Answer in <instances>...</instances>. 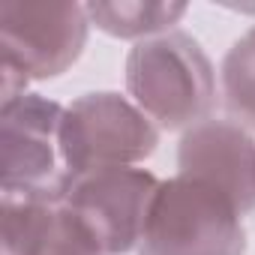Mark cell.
<instances>
[{"label": "cell", "mask_w": 255, "mask_h": 255, "mask_svg": "<svg viewBox=\"0 0 255 255\" xmlns=\"http://www.w3.org/2000/svg\"><path fill=\"white\" fill-rule=\"evenodd\" d=\"M126 90L159 129L186 132L216 105V69L195 36L168 30L129 48Z\"/></svg>", "instance_id": "6da1fadb"}, {"label": "cell", "mask_w": 255, "mask_h": 255, "mask_svg": "<svg viewBox=\"0 0 255 255\" xmlns=\"http://www.w3.org/2000/svg\"><path fill=\"white\" fill-rule=\"evenodd\" d=\"M240 207L216 186L174 174L159 183L135 255H246Z\"/></svg>", "instance_id": "7a4b0ae2"}, {"label": "cell", "mask_w": 255, "mask_h": 255, "mask_svg": "<svg viewBox=\"0 0 255 255\" xmlns=\"http://www.w3.org/2000/svg\"><path fill=\"white\" fill-rule=\"evenodd\" d=\"M90 18L81 3H0V78L3 102L27 93L30 81L63 75L84 51Z\"/></svg>", "instance_id": "3957f363"}, {"label": "cell", "mask_w": 255, "mask_h": 255, "mask_svg": "<svg viewBox=\"0 0 255 255\" xmlns=\"http://www.w3.org/2000/svg\"><path fill=\"white\" fill-rule=\"evenodd\" d=\"M63 105L42 93H21L0 105V198L60 204L69 171L60 147Z\"/></svg>", "instance_id": "277c9868"}, {"label": "cell", "mask_w": 255, "mask_h": 255, "mask_svg": "<svg viewBox=\"0 0 255 255\" xmlns=\"http://www.w3.org/2000/svg\"><path fill=\"white\" fill-rule=\"evenodd\" d=\"M159 126L123 93L96 90L63 108L60 147L69 177L99 168H138L156 153Z\"/></svg>", "instance_id": "5b68a950"}, {"label": "cell", "mask_w": 255, "mask_h": 255, "mask_svg": "<svg viewBox=\"0 0 255 255\" xmlns=\"http://www.w3.org/2000/svg\"><path fill=\"white\" fill-rule=\"evenodd\" d=\"M159 177L147 168H99L72 177L63 204L96 237L105 255L138 249Z\"/></svg>", "instance_id": "8992f818"}, {"label": "cell", "mask_w": 255, "mask_h": 255, "mask_svg": "<svg viewBox=\"0 0 255 255\" xmlns=\"http://www.w3.org/2000/svg\"><path fill=\"white\" fill-rule=\"evenodd\" d=\"M177 174L222 189L240 213L255 210V135L231 117H207L180 135Z\"/></svg>", "instance_id": "52a82bcc"}, {"label": "cell", "mask_w": 255, "mask_h": 255, "mask_svg": "<svg viewBox=\"0 0 255 255\" xmlns=\"http://www.w3.org/2000/svg\"><path fill=\"white\" fill-rule=\"evenodd\" d=\"M90 27L114 36V39H132L144 42L177 30L174 24L189 12L186 3L174 0H111V3H84Z\"/></svg>", "instance_id": "ba28073f"}, {"label": "cell", "mask_w": 255, "mask_h": 255, "mask_svg": "<svg viewBox=\"0 0 255 255\" xmlns=\"http://www.w3.org/2000/svg\"><path fill=\"white\" fill-rule=\"evenodd\" d=\"M219 96L231 120L255 129V24L234 39L219 66Z\"/></svg>", "instance_id": "9c48e42d"}, {"label": "cell", "mask_w": 255, "mask_h": 255, "mask_svg": "<svg viewBox=\"0 0 255 255\" xmlns=\"http://www.w3.org/2000/svg\"><path fill=\"white\" fill-rule=\"evenodd\" d=\"M54 207L57 204L51 201L0 198V222H3L0 249H3V255H33Z\"/></svg>", "instance_id": "30bf717a"}, {"label": "cell", "mask_w": 255, "mask_h": 255, "mask_svg": "<svg viewBox=\"0 0 255 255\" xmlns=\"http://www.w3.org/2000/svg\"><path fill=\"white\" fill-rule=\"evenodd\" d=\"M33 255H105V249L81 225V219L60 201L42 231Z\"/></svg>", "instance_id": "8fae6325"}]
</instances>
